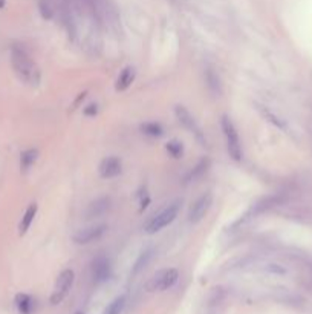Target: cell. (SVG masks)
I'll list each match as a JSON object with an SVG mask.
<instances>
[{"mask_svg": "<svg viewBox=\"0 0 312 314\" xmlns=\"http://www.w3.org/2000/svg\"><path fill=\"white\" fill-rule=\"evenodd\" d=\"M175 112H176V117H178V120H179V123L186 127V129H188L191 133H194L199 139H202V132H200V127L197 126V123L194 121V118L191 117V114L184 108V106H176V109H175Z\"/></svg>", "mask_w": 312, "mask_h": 314, "instance_id": "obj_9", "label": "cell"}, {"mask_svg": "<svg viewBox=\"0 0 312 314\" xmlns=\"http://www.w3.org/2000/svg\"><path fill=\"white\" fill-rule=\"evenodd\" d=\"M220 126H222V132L227 141V149L230 156L234 161H241L242 160V144H241V138H239L237 129L234 126V123L231 121L230 117L224 115L222 121H220Z\"/></svg>", "mask_w": 312, "mask_h": 314, "instance_id": "obj_2", "label": "cell"}, {"mask_svg": "<svg viewBox=\"0 0 312 314\" xmlns=\"http://www.w3.org/2000/svg\"><path fill=\"white\" fill-rule=\"evenodd\" d=\"M179 279V273L176 268H167L158 271L149 282V290L150 291H165L172 288Z\"/></svg>", "mask_w": 312, "mask_h": 314, "instance_id": "obj_5", "label": "cell"}, {"mask_svg": "<svg viewBox=\"0 0 312 314\" xmlns=\"http://www.w3.org/2000/svg\"><path fill=\"white\" fill-rule=\"evenodd\" d=\"M213 204V195L211 193H204L202 196H199L190 207V210H188V221L196 224L199 222L202 218H204L208 210H210V207Z\"/></svg>", "mask_w": 312, "mask_h": 314, "instance_id": "obj_6", "label": "cell"}, {"mask_svg": "<svg viewBox=\"0 0 312 314\" xmlns=\"http://www.w3.org/2000/svg\"><path fill=\"white\" fill-rule=\"evenodd\" d=\"M109 205H110V199L109 198H98L92 202L87 210H86V216L87 218H98L101 215H104L109 210Z\"/></svg>", "mask_w": 312, "mask_h": 314, "instance_id": "obj_11", "label": "cell"}, {"mask_svg": "<svg viewBox=\"0 0 312 314\" xmlns=\"http://www.w3.org/2000/svg\"><path fill=\"white\" fill-rule=\"evenodd\" d=\"M152 250H145L144 253H141V256L138 257V260L135 262V267H133V274H138L142 268H145V265L149 264V260L152 259Z\"/></svg>", "mask_w": 312, "mask_h": 314, "instance_id": "obj_17", "label": "cell"}, {"mask_svg": "<svg viewBox=\"0 0 312 314\" xmlns=\"http://www.w3.org/2000/svg\"><path fill=\"white\" fill-rule=\"evenodd\" d=\"M97 112H98L97 104H89L87 108H84V115H87V117H94V115H97Z\"/></svg>", "mask_w": 312, "mask_h": 314, "instance_id": "obj_20", "label": "cell"}, {"mask_svg": "<svg viewBox=\"0 0 312 314\" xmlns=\"http://www.w3.org/2000/svg\"><path fill=\"white\" fill-rule=\"evenodd\" d=\"M11 64L17 77L29 86L40 83V69L23 46L14 45L11 49Z\"/></svg>", "mask_w": 312, "mask_h": 314, "instance_id": "obj_1", "label": "cell"}, {"mask_svg": "<svg viewBox=\"0 0 312 314\" xmlns=\"http://www.w3.org/2000/svg\"><path fill=\"white\" fill-rule=\"evenodd\" d=\"M73 279H75V273H73L72 270H63L59 277H57V281H55V287H54V291L51 294V304L52 305H59L62 304L64 299H66V296L69 294L72 285H73Z\"/></svg>", "mask_w": 312, "mask_h": 314, "instance_id": "obj_4", "label": "cell"}, {"mask_svg": "<svg viewBox=\"0 0 312 314\" xmlns=\"http://www.w3.org/2000/svg\"><path fill=\"white\" fill-rule=\"evenodd\" d=\"M35 215H37V204H31L26 208V212H25V215H23V218L20 221V225H18V233L25 235L29 230V227H31V224L34 221Z\"/></svg>", "mask_w": 312, "mask_h": 314, "instance_id": "obj_14", "label": "cell"}, {"mask_svg": "<svg viewBox=\"0 0 312 314\" xmlns=\"http://www.w3.org/2000/svg\"><path fill=\"white\" fill-rule=\"evenodd\" d=\"M5 5H6V0H0V9H2Z\"/></svg>", "mask_w": 312, "mask_h": 314, "instance_id": "obj_21", "label": "cell"}, {"mask_svg": "<svg viewBox=\"0 0 312 314\" xmlns=\"http://www.w3.org/2000/svg\"><path fill=\"white\" fill-rule=\"evenodd\" d=\"M92 277L97 284L106 282L110 277V262L106 256H98L92 262Z\"/></svg>", "mask_w": 312, "mask_h": 314, "instance_id": "obj_8", "label": "cell"}, {"mask_svg": "<svg viewBox=\"0 0 312 314\" xmlns=\"http://www.w3.org/2000/svg\"><path fill=\"white\" fill-rule=\"evenodd\" d=\"M167 152L173 156V158H181V156H182V152H184L182 143L176 141V139H173V141L167 143Z\"/></svg>", "mask_w": 312, "mask_h": 314, "instance_id": "obj_19", "label": "cell"}, {"mask_svg": "<svg viewBox=\"0 0 312 314\" xmlns=\"http://www.w3.org/2000/svg\"><path fill=\"white\" fill-rule=\"evenodd\" d=\"M15 305H17L18 311H20L22 314H32L34 307H35L34 299L31 298L29 294H25V293L17 294V298H15Z\"/></svg>", "mask_w": 312, "mask_h": 314, "instance_id": "obj_13", "label": "cell"}, {"mask_svg": "<svg viewBox=\"0 0 312 314\" xmlns=\"http://www.w3.org/2000/svg\"><path fill=\"white\" fill-rule=\"evenodd\" d=\"M133 80H135V69L128 66V67L123 69V72L120 74V77H118V80H117L115 89H117L118 92L125 91V89L128 88V86H132Z\"/></svg>", "mask_w": 312, "mask_h": 314, "instance_id": "obj_12", "label": "cell"}, {"mask_svg": "<svg viewBox=\"0 0 312 314\" xmlns=\"http://www.w3.org/2000/svg\"><path fill=\"white\" fill-rule=\"evenodd\" d=\"M125 301H127L125 296H118L115 301H112L107 305V308L104 310L103 314H121L125 307Z\"/></svg>", "mask_w": 312, "mask_h": 314, "instance_id": "obj_16", "label": "cell"}, {"mask_svg": "<svg viewBox=\"0 0 312 314\" xmlns=\"http://www.w3.org/2000/svg\"><path fill=\"white\" fill-rule=\"evenodd\" d=\"M100 175L101 178H115L121 173V161L117 156H107L100 164Z\"/></svg>", "mask_w": 312, "mask_h": 314, "instance_id": "obj_10", "label": "cell"}, {"mask_svg": "<svg viewBox=\"0 0 312 314\" xmlns=\"http://www.w3.org/2000/svg\"><path fill=\"white\" fill-rule=\"evenodd\" d=\"M178 212H179V202H173V204L167 205L164 210H161L158 215H155L149 222H147L145 229H144L145 233L155 235V233L161 232L162 229H165V227L170 225L176 219Z\"/></svg>", "mask_w": 312, "mask_h": 314, "instance_id": "obj_3", "label": "cell"}, {"mask_svg": "<svg viewBox=\"0 0 312 314\" xmlns=\"http://www.w3.org/2000/svg\"><path fill=\"white\" fill-rule=\"evenodd\" d=\"M106 229L107 227L104 224L86 227V229H81L73 235V242L78 244V246H86V244H90V242L100 239L104 235Z\"/></svg>", "mask_w": 312, "mask_h": 314, "instance_id": "obj_7", "label": "cell"}, {"mask_svg": "<svg viewBox=\"0 0 312 314\" xmlns=\"http://www.w3.org/2000/svg\"><path fill=\"white\" fill-rule=\"evenodd\" d=\"M37 156H39V152H37L35 149L25 150L20 155V167H22L23 172H26V170H29L32 167V164L37 161Z\"/></svg>", "mask_w": 312, "mask_h": 314, "instance_id": "obj_15", "label": "cell"}, {"mask_svg": "<svg viewBox=\"0 0 312 314\" xmlns=\"http://www.w3.org/2000/svg\"><path fill=\"white\" fill-rule=\"evenodd\" d=\"M141 129L145 135H150V136H161L164 132L161 125H158V123H145V125H142Z\"/></svg>", "mask_w": 312, "mask_h": 314, "instance_id": "obj_18", "label": "cell"}, {"mask_svg": "<svg viewBox=\"0 0 312 314\" xmlns=\"http://www.w3.org/2000/svg\"><path fill=\"white\" fill-rule=\"evenodd\" d=\"M75 314H83V313H75Z\"/></svg>", "mask_w": 312, "mask_h": 314, "instance_id": "obj_22", "label": "cell"}]
</instances>
